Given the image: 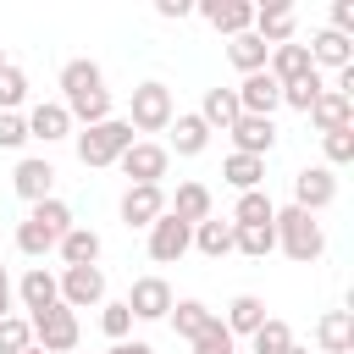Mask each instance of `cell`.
I'll return each instance as SVG.
<instances>
[{"instance_id":"d6a6232c","label":"cell","mask_w":354,"mask_h":354,"mask_svg":"<svg viewBox=\"0 0 354 354\" xmlns=\"http://www.w3.org/2000/svg\"><path fill=\"white\" fill-rule=\"evenodd\" d=\"M271 216H277V205L254 188V194H238V210H232V227H271Z\"/></svg>"},{"instance_id":"52a82bcc","label":"cell","mask_w":354,"mask_h":354,"mask_svg":"<svg viewBox=\"0 0 354 354\" xmlns=\"http://www.w3.org/2000/svg\"><path fill=\"white\" fill-rule=\"evenodd\" d=\"M188 249H194V227H188V221H177L171 210H166V216H155V227H149V260L177 266Z\"/></svg>"},{"instance_id":"9a60e30c","label":"cell","mask_w":354,"mask_h":354,"mask_svg":"<svg viewBox=\"0 0 354 354\" xmlns=\"http://www.w3.org/2000/svg\"><path fill=\"white\" fill-rule=\"evenodd\" d=\"M199 17L210 28H221V33H232V39L254 28V6L249 0H199Z\"/></svg>"},{"instance_id":"4dcf8cb0","label":"cell","mask_w":354,"mask_h":354,"mask_svg":"<svg viewBox=\"0 0 354 354\" xmlns=\"http://www.w3.org/2000/svg\"><path fill=\"white\" fill-rule=\"evenodd\" d=\"M260 321H266V304H260L254 293H238V299L227 304V321H221V326H227V332L238 337V332H254Z\"/></svg>"},{"instance_id":"ffe728a7","label":"cell","mask_w":354,"mask_h":354,"mask_svg":"<svg viewBox=\"0 0 354 354\" xmlns=\"http://www.w3.org/2000/svg\"><path fill=\"white\" fill-rule=\"evenodd\" d=\"M50 183H55V166H50V160H22V166L11 171V188H17L28 205L50 199Z\"/></svg>"},{"instance_id":"b9f144b4","label":"cell","mask_w":354,"mask_h":354,"mask_svg":"<svg viewBox=\"0 0 354 354\" xmlns=\"http://www.w3.org/2000/svg\"><path fill=\"white\" fill-rule=\"evenodd\" d=\"M326 160H332V166L354 160V127H337V133H326Z\"/></svg>"},{"instance_id":"bcb514c9","label":"cell","mask_w":354,"mask_h":354,"mask_svg":"<svg viewBox=\"0 0 354 354\" xmlns=\"http://www.w3.org/2000/svg\"><path fill=\"white\" fill-rule=\"evenodd\" d=\"M111 354H155L149 343H111Z\"/></svg>"},{"instance_id":"9c48e42d","label":"cell","mask_w":354,"mask_h":354,"mask_svg":"<svg viewBox=\"0 0 354 354\" xmlns=\"http://www.w3.org/2000/svg\"><path fill=\"white\" fill-rule=\"evenodd\" d=\"M232 94H238V111H243V116H271V111L282 105V83H277L271 72H249Z\"/></svg>"},{"instance_id":"7c38bea8","label":"cell","mask_w":354,"mask_h":354,"mask_svg":"<svg viewBox=\"0 0 354 354\" xmlns=\"http://www.w3.org/2000/svg\"><path fill=\"white\" fill-rule=\"evenodd\" d=\"M227 133H232V144H238L232 155H254V160H266V155H271V144H277L271 116H238Z\"/></svg>"},{"instance_id":"ab89813d","label":"cell","mask_w":354,"mask_h":354,"mask_svg":"<svg viewBox=\"0 0 354 354\" xmlns=\"http://www.w3.org/2000/svg\"><path fill=\"white\" fill-rule=\"evenodd\" d=\"M100 326H105V337H111V343H127V332H133V310H127V304H105Z\"/></svg>"},{"instance_id":"e0dca14e","label":"cell","mask_w":354,"mask_h":354,"mask_svg":"<svg viewBox=\"0 0 354 354\" xmlns=\"http://www.w3.org/2000/svg\"><path fill=\"white\" fill-rule=\"evenodd\" d=\"M304 50H310V66H315V72H321V66H337V72L354 66V39H343V33H332V28H321Z\"/></svg>"},{"instance_id":"d590c367","label":"cell","mask_w":354,"mask_h":354,"mask_svg":"<svg viewBox=\"0 0 354 354\" xmlns=\"http://www.w3.org/2000/svg\"><path fill=\"white\" fill-rule=\"evenodd\" d=\"M232 249H243V254L266 260V254L277 249V232H271V227H232Z\"/></svg>"},{"instance_id":"7a4b0ae2","label":"cell","mask_w":354,"mask_h":354,"mask_svg":"<svg viewBox=\"0 0 354 354\" xmlns=\"http://www.w3.org/2000/svg\"><path fill=\"white\" fill-rule=\"evenodd\" d=\"M66 232H72V210H66L61 199H39V205L28 210V221L17 227V249L39 260V254H50Z\"/></svg>"},{"instance_id":"83f0119b","label":"cell","mask_w":354,"mask_h":354,"mask_svg":"<svg viewBox=\"0 0 354 354\" xmlns=\"http://www.w3.org/2000/svg\"><path fill=\"white\" fill-rule=\"evenodd\" d=\"M227 55H232V66L249 77V72H266V55H271V44H266V39H254V33H238V39L227 44Z\"/></svg>"},{"instance_id":"8d00e7d4","label":"cell","mask_w":354,"mask_h":354,"mask_svg":"<svg viewBox=\"0 0 354 354\" xmlns=\"http://www.w3.org/2000/svg\"><path fill=\"white\" fill-rule=\"evenodd\" d=\"M22 100H28V72L6 61V66H0V111H17Z\"/></svg>"},{"instance_id":"d6986e66","label":"cell","mask_w":354,"mask_h":354,"mask_svg":"<svg viewBox=\"0 0 354 354\" xmlns=\"http://www.w3.org/2000/svg\"><path fill=\"white\" fill-rule=\"evenodd\" d=\"M249 33H254V39H266L271 50H277V44H293V6H260Z\"/></svg>"},{"instance_id":"3957f363","label":"cell","mask_w":354,"mask_h":354,"mask_svg":"<svg viewBox=\"0 0 354 354\" xmlns=\"http://www.w3.org/2000/svg\"><path fill=\"white\" fill-rule=\"evenodd\" d=\"M271 232H277V243L288 249V260H299V266L321 260V249H326V232H321V221H315L310 210H299V205L277 210V216H271Z\"/></svg>"},{"instance_id":"836d02e7","label":"cell","mask_w":354,"mask_h":354,"mask_svg":"<svg viewBox=\"0 0 354 354\" xmlns=\"http://www.w3.org/2000/svg\"><path fill=\"white\" fill-rule=\"evenodd\" d=\"M194 243H199V254H210V260H221L227 249H232V221H199L194 227Z\"/></svg>"},{"instance_id":"f546056e","label":"cell","mask_w":354,"mask_h":354,"mask_svg":"<svg viewBox=\"0 0 354 354\" xmlns=\"http://www.w3.org/2000/svg\"><path fill=\"white\" fill-rule=\"evenodd\" d=\"M221 177H227L238 194H254V188H260V177H266V160H254V155H227Z\"/></svg>"},{"instance_id":"ee69618b","label":"cell","mask_w":354,"mask_h":354,"mask_svg":"<svg viewBox=\"0 0 354 354\" xmlns=\"http://www.w3.org/2000/svg\"><path fill=\"white\" fill-rule=\"evenodd\" d=\"M155 11H160V17H166V22H171V17H188V11H194V6H188V0H155Z\"/></svg>"},{"instance_id":"7dc6e473","label":"cell","mask_w":354,"mask_h":354,"mask_svg":"<svg viewBox=\"0 0 354 354\" xmlns=\"http://www.w3.org/2000/svg\"><path fill=\"white\" fill-rule=\"evenodd\" d=\"M288 354H310V348H299V343H293V348H288Z\"/></svg>"},{"instance_id":"8fae6325","label":"cell","mask_w":354,"mask_h":354,"mask_svg":"<svg viewBox=\"0 0 354 354\" xmlns=\"http://www.w3.org/2000/svg\"><path fill=\"white\" fill-rule=\"evenodd\" d=\"M332 199H337V177H332L326 166H304V171L293 177V205H299V210L315 216V210H326Z\"/></svg>"},{"instance_id":"ba28073f","label":"cell","mask_w":354,"mask_h":354,"mask_svg":"<svg viewBox=\"0 0 354 354\" xmlns=\"http://www.w3.org/2000/svg\"><path fill=\"white\" fill-rule=\"evenodd\" d=\"M55 288H61V304L66 310H88V304L105 299V271L100 266H66Z\"/></svg>"},{"instance_id":"681fc988","label":"cell","mask_w":354,"mask_h":354,"mask_svg":"<svg viewBox=\"0 0 354 354\" xmlns=\"http://www.w3.org/2000/svg\"><path fill=\"white\" fill-rule=\"evenodd\" d=\"M0 66H6V55H0Z\"/></svg>"},{"instance_id":"4fadbf2b","label":"cell","mask_w":354,"mask_h":354,"mask_svg":"<svg viewBox=\"0 0 354 354\" xmlns=\"http://www.w3.org/2000/svg\"><path fill=\"white\" fill-rule=\"evenodd\" d=\"M155 216H166V194L155 183H133L122 194V221L127 227H155Z\"/></svg>"},{"instance_id":"d4e9b609","label":"cell","mask_w":354,"mask_h":354,"mask_svg":"<svg viewBox=\"0 0 354 354\" xmlns=\"http://www.w3.org/2000/svg\"><path fill=\"white\" fill-rule=\"evenodd\" d=\"M171 216H177V221H188V227L210 221V188H205V183H183V188H177V205H171Z\"/></svg>"},{"instance_id":"f1b7e54d","label":"cell","mask_w":354,"mask_h":354,"mask_svg":"<svg viewBox=\"0 0 354 354\" xmlns=\"http://www.w3.org/2000/svg\"><path fill=\"white\" fill-rule=\"evenodd\" d=\"M205 144H210V127L199 116H171V149L177 155H199Z\"/></svg>"},{"instance_id":"1f68e13d","label":"cell","mask_w":354,"mask_h":354,"mask_svg":"<svg viewBox=\"0 0 354 354\" xmlns=\"http://www.w3.org/2000/svg\"><path fill=\"white\" fill-rule=\"evenodd\" d=\"M249 337H254V354H288V348H293V326L277 321V315H266Z\"/></svg>"},{"instance_id":"e575fe53","label":"cell","mask_w":354,"mask_h":354,"mask_svg":"<svg viewBox=\"0 0 354 354\" xmlns=\"http://www.w3.org/2000/svg\"><path fill=\"white\" fill-rule=\"evenodd\" d=\"M321 88H326V83H321V72H304V77H293V83H282V105H293V111H310Z\"/></svg>"},{"instance_id":"60d3db41","label":"cell","mask_w":354,"mask_h":354,"mask_svg":"<svg viewBox=\"0 0 354 354\" xmlns=\"http://www.w3.org/2000/svg\"><path fill=\"white\" fill-rule=\"evenodd\" d=\"M28 144V122L17 111H0V149H22Z\"/></svg>"},{"instance_id":"74e56055","label":"cell","mask_w":354,"mask_h":354,"mask_svg":"<svg viewBox=\"0 0 354 354\" xmlns=\"http://www.w3.org/2000/svg\"><path fill=\"white\" fill-rule=\"evenodd\" d=\"M22 348H33V326L22 315H6L0 321V354H22Z\"/></svg>"},{"instance_id":"5b68a950","label":"cell","mask_w":354,"mask_h":354,"mask_svg":"<svg viewBox=\"0 0 354 354\" xmlns=\"http://www.w3.org/2000/svg\"><path fill=\"white\" fill-rule=\"evenodd\" d=\"M28 326H33V337H39L44 354H72V348H77V310H66V304L39 310Z\"/></svg>"},{"instance_id":"4316f807","label":"cell","mask_w":354,"mask_h":354,"mask_svg":"<svg viewBox=\"0 0 354 354\" xmlns=\"http://www.w3.org/2000/svg\"><path fill=\"white\" fill-rule=\"evenodd\" d=\"M166 315H171L177 337H188V343H194V337H199V332H205V326L216 321V315H210V310H205L199 299H171V310H166Z\"/></svg>"},{"instance_id":"ac0fdd59","label":"cell","mask_w":354,"mask_h":354,"mask_svg":"<svg viewBox=\"0 0 354 354\" xmlns=\"http://www.w3.org/2000/svg\"><path fill=\"white\" fill-rule=\"evenodd\" d=\"M304 116H310L321 133H337V127H354V100H343L337 88H321V94H315V105H310Z\"/></svg>"},{"instance_id":"6da1fadb","label":"cell","mask_w":354,"mask_h":354,"mask_svg":"<svg viewBox=\"0 0 354 354\" xmlns=\"http://www.w3.org/2000/svg\"><path fill=\"white\" fill-rule=\"evenodd\" d=\"M61 105H66V116L72 122H83V127H94V122H111V94H105V72L94 66V61H66L61 66Z\"/></svg>"},{"instance_id":"5bb4252c","label":"cell","mask_w":354,"mask_h":354,"mask_svg":"<svg viewBox=\"0 0 354 354\" xmlns=\"http://www.w3.org/2000/svg\"><path fill=\"white\" fill-rule=\"evenodd\" d=\"M122 304L133 310V321H160V315L171 310V288H166L160 277H138V282H133V293H127Z\"/></svg>"},{"instance_id":"30bf717a","label":"cell","mask_w":354,"mask_h":354,"mask_svg":"<svg viewBox=\"0 0 354 354\" xmlns=\"http://www.w3.org/2000/svg\"><path fill=\"white\" fill-rule=\"evenodd\" d=\"M166 160H171V149H166V144H127L116 166H122L133 183H155V188H160V177H166Z\"/></svg>"},{"instance_id":"277c9868","label":"cell","mask_w":354,"mask_h":354,"mask_svg":"<svg viewBox=\"0 0 354 354\" xmlns=\"http://www.w3.org/2000/svg\"><path fill=\"white\" fill-rule=\"evenodd\" d=\"M127 144H133V127L111 116V122H94V127L77 133V160L83 166H116Z\"/></svg>"},{"instance_id":"7bdbcfd3","label":"cell","mask_w":354,"mask_h":354,"mask_svg":"<svg viewBox=\"0 0 354 354\" xmlns=\"http://www.w3.org/2000/svg\"><path fill=\"white\" fill-rule=\"evenodd\" d=\"M332 33H343V39L354 33V0H337L332 6Z\"/></svg>"},{"instance_id":"44dd1931","label":"cell","mask_w":354,"mask_h":354,"mask_svg":"<svg viewBox=\"0 0 354 354\" xmlns=\"http://www.w3.org/2000/svg\"><path fill=\"white\" fill-rule=\"evenodd\" d=\"M315 343L326 354H354V315L348 310H326L321 326H315Z\"/></svg>"},{"instance_id":"2e32d148","label":"cell","mask_w":354,"mask_h":354,"mask_svg":"<svg viewBox=\"0 0 354 354\" xmlns=\"http://www.w3.org/2000/svg\"><path fill=\"white\" fill-rule=\"evenodd\" d=\"M22 122H28V138H44V144L72 138V116H66V105H61V100H39Z\"/></svg>"},{"instance_id":"f6af8a7d","label":"cell","mask_w":354,"mask_h":354,"mask_svg":"<svg viewBox=\"0 0 354 354\" xmlns=\"http://www.w3.org/2000/svg\"><path fill=\"white\" fill-rule=\"evenodd\" d=\"M11 315V277H6V266H0V321Z\"/></svg>"},{"instance_id":"484cf974","label":"cell","mask_w":354,"mask_h":354,"mask_svg":"<svg viewBox=\"0 0 354 354\" xmlns=\"http://www.w3.org/2000/svg\"><path fill=\"white\" fill-rule=\"evenodd\" d=\"M55 249H61L66 266H94V260H100V232H94V227H72Z\"/></svg>"},{"instance_id":"603a6c76","label":"cell","mask_w":354,"mask_h":354,"mask_svg":"<svg viewBox=\"0 0 354 354\" xmlns=\"http://www.w3.org/2000/svg\"><path fill=\"white\" fill-rule=\"evenodd\" d=\"M194 116H199L205 127H221V133H227L243 111H238V94H232V88H205V105H199Z\"/></svg>"},{"instance_id":"7402d4cb","label":"cell","mask_w":354,"mask_h":354,"mask_svg":"<svg viewBox=\"0 0 354 354\" xmlns=\"http://www.w3.org/2000/svg\"><path fill=\"white\" fill-rule=\"evenodd\" d=\"M266 72H271L277 83H293V77H304V72H315V66H310V50H304V44H277V50L266 55Z\"/></svg>"},{"instance_id":"cb8c5ba5","label":"cell","mask_w":354,"mask_h":354,"mask_svg":"<svg viewBox=\"0 0 354 354\" xmlns=\"http://www.w3.org/2000/svg\"><path fill=\"white\" fill-rule=\"evenodd\" d=\"M17 293H22V304H28L33 315H39V310H50V304H61V288H55V277H50L44 266H33V271L22 277V288H17Z\"/></svg>"},{"instance_id":"f35d334b","label":"cell","mask_w":354,"mask_h":354,"mask_svg":"<svg viewBox=\"0 0 354 354\" xmlns=\"http://www.w3.org/2000/svg\"><path fill=\"white\" fill-rule=\"evenodd\" d=\"M194 354H238V343H232V332H227L221 321H210V326L194 337Z\"/></svg>"},{"instance_id":"c3c4849f","label":"cell","mask_w":354,"mask_h":354,"mask_svg":"<svg viewBox=\"0 0 354 354\" xmlns=\"http://www.w3.org/2000/svg\"><path fill=\"white\" fill-rule=\"evenodd\" d=\"M22 354H44V348H39V343H33V348H22Z\"/></svg>"},{"instance_id":"8992f818","label":"cell","mask_w":354,"mask_h":354,"mask_svg":"<svg viewBox=\"0 0 354 354\" xmlns=\"http://www.w3.org/2000/svg\"><path fill=\"white\" fill-rule=\"evenodd\" d=\"M127 127H138V133L171 127V88H166V83H138V88H133V122H127Z\"/></svg>"}]
</instances>
